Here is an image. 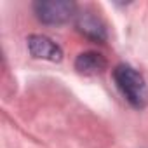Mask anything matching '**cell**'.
Returning <instances> with one entry per match:
<instances>
[{
    "label": "cell",
    "instance_id": "1",
    "mask_svg": "<svg viewBox=\"0 0 148 148\" xmlns=\"http://www.w3.org/2000/svg\"><path fill=\"white\" fill-rule=\"evenodd\" d=\"M113 79L122 96L138 110L148 105V87L143 75L129 64H119L113 70Z\"/></svg>",
    "mask_w": 148,
    "mask_h": 148
},
{
    "label": "cell",
    "instance_id": "2",
    "mask_svg": "<svg viewBox=\"0 0 148 148\" xmlns=\"http://www.w3.org/2000/svg\"><path fill=\"white\" fill-rule=\"evenodd\" d=\"M37 18L47 25H61L68 21L75 12V4L66 0H51V2H37L33 5Z\"/></svg>",
    "mask_w": 148,
    "mask_h": 148
},
{
    "label": "cell",
    "instance_id": "3",
    "mask_svg": "<svg viewBox=\"0 0 148 148\" xmlns=\"http://www.w3.org/2000/svg\"><path fill=\"white\" fill-rule=\"evenodd\" d=\"M28 49H30V54L38 59L61 61V58H63L61 47L54 40H51L49 37H44V35H32L28 38Z\"/></svg>",
    "mask_w": 148,
    "mask_h": 148
},
{
    "label": "cell",
    "instance_id": "4",
    "mask_svg": "<svg viewBox=\"0 0 148 148\" xmlns=\"http://www.w3.org/2000/svg\"><path fill=\"white\" fill-rule=\"evenodd\" d=\"M77 26L79 30L92 38V40H105L106 38V30H105V25L101 23V19L98 16H94L92 12H84V14H79V21H77Z\"/></svg>",
    "mask_w": 148,
    "mask_h": 148
},
{
    "label": "cell",
    "instance_id": "5",
    "mask_svg": "<svg viewBox=\"0 0 148 148\" xmlns=\"http://www.w3.org/2000/svg\"><path fill=\"white\" fill-rule=\"evenodd\" d=\"M75 68L86 75H96L106 68V59L98 52H82L75 61Z\"/></svg>",
    "mask_w": 148,
    "mask_h": 148
}]
</instances>
